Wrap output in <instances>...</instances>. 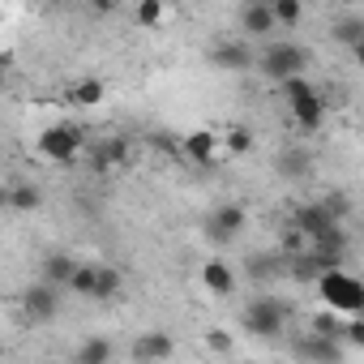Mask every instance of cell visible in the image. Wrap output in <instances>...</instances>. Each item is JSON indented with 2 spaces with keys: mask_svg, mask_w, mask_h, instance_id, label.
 I'll use <instances>...</instances> for the list:
<instances>
[{
  "mask_svg": "<svg viewBox=\"0 0 364 364\" xmlns=\"http://www.w3.org/2000/svg\"><path fill=\"white\" fill-rule=\"evenodd\" d=\"M317 291H321L326 309H334V313H343V317H364V283H360L355 274L330 270V274H321Z\"/></svg>",
  "mask_w": 364,
  "mask_h": 364,
  "instance_id": "6da1fadb",
  "label": "cell"
},
{
  "mask_svg": "<svg viewBox=\"0 0 364 364\" xmlns=\"http://www.w3.org/2000/svg\"><path fill=\"white\" fill-rule=\"evenodd\" d=\"M257 69L283 86V82H291V77H304V69H309V52H304L300 43H270V48L262 52Z\"/></svg>",
  "mask_w": 364,
  "mask_h": 364,
  "instance_id": "7a4b0ae2",
  "label": "cell"
},
{
  "mask_svg": "<svg viewBox=\"0 0 364 364\" xmlns=\"http://www.w3.org/2000/svg\"><path fill=\"white\" fill-rule=\"evenodd\" d=\"M287 304L283 300H274V296H257L249 309H245V330L253 334V338H279L283 334V326H287Z\"/></svg>",
  "mask_w": 364,
  "mask_h": 364,
  "instance_id": "3957f363",
  "label": "cell"
},
{
  "mask_svg": "<svg viewBox=\"0 0 364 364\" xmlns=\"http://www.w3.org/2000/svg\"><path fill=\"white\" fill-rule=\"evenodd\" d=\"M35 146H39V154L52 159V163H73L77 150H82V129H77V124H52V129L39 133Z\"/></svg>",
  "mask_w": 364,
  "mask_h": 364,
  "instance_id": "277c9868",
  "label": "cell"
},
{
  "mask_svg": "<svg viewBox=\"0 0 364 364\" xmlns=\"http://www.w3.org/2000/svg\"><path fill=\"white\" fill-rule=\"evenodd\" d=\"M245 223H249L245 206L240 202H223V206H215L206 215V236H210V245H232L245 232Z\"/></svg>",
  "mask_w": 364,
  "mask_h": 364,
  "instance_id": "5b68a950",
  "label": "cell"
},
{
  "mask_svg": "<svg viewBox=\"0 0 364 364\" xmlns=\"http://www.w3.org/2000/svg\"><path fill=\"white\" fill-rule=\"evenodd\" d=\"M330 270H343V257H326L317 249H304V253L287 257V274L296 283H321V274H330Z\"/></svg>",
  "mask_w": 364,
  "mask_h": 364,
  "instance_id": "8992f818",
  "label": "cell"
},
{
  "mask_svg": "<svg viewBox=\"0 0 364 364\" xmlns=\"http://www.w3.org/2000/svg\"><path fill=\"white\" fill-rule=\"evenodd\" d=\"M22 313H26V321H52L56 313H60V287H52V283H31L26 291H22Z\"/></svg>",
  "mask_w": 364,
  "mask_h": 364,
  "instance_id": "52a82bcc",
  "label": "cell"
},
{
  "mask_svg": "<svg viewBox=\"0 0 364 364\" xmlns=\"http://www.w3.org/2000/svg\"><path fill=\"white\" fill-rule=\"evenodd\" d=\"M291 351H296V360L300 364H343V343H334V338H321V334H300L296 343H291Z\"/></svg>",
  "mask_w": 364,
  "mask_h": 364,
  "instance_id": "ba28073f",
  "label": "cell"
},
{
  "mask_svg": "<svg viewBox=\"0 0 364 364\" xmlns=\"http://www.w3.org/2000/svg\"><path fill=\"white\" fill-rule=\"evenodd\" d=\"M171 355H176V338L167 330H146L133 343V360H141V364H163Z\"/></svg>",
  "mask_w": 364,
  "mask_h": 364,
  "instance_id": "9c48e42d",
  "label": "cell"
},
{
  "mask_svg": "<svg viewBox=\"0 0 364 364\" xmlns=\"http://www.w3.org/2000/svg\"><path fill=\"white\" fill-rule=\"evenodd\" d=\"M210 65L223 69V73H245V69H253V52L240 39H219L210 48Z\"/></svg>",
  "mask_w": 364,
  "mask_h": 364,
  "instance_id": "30bf717a",
  "label": "cell"
},
{
  "mask_svg": "<svg viewBox=\"0 0 364 364\" xmlns=\"http://www.w3.org/2000/svg\"><path fill=\"white\" fill-rule=\"evenodd\" d=\"M291 228H296V232H300V236L313 245V240H321V236H326L330 228H338V223L326 215V206H321V202H309V206H300V210H296Z\"/></svg>",
  "mask_w": 364,
  "mask_h": 364,
  "instance_id": "8fae6325",
  "label": "cell"
},
{
  "mask_svg": "<svg viewBox=\"0 0 364 364\" xmlns=\"http://www.w3.org/2000/svg\"><path fill=\"white\" fill-rule=\"evenodd\" d=\"M279 18H274V5H266V0H249V5H240V31L245 35H274Z\"/></svg>",
  "mask_w": 364,
  "mask_h": 364,
  "instance_id": "7c38bea8",
  "label": "cell"
},
{
  "mask_svg": "<svg viewBox=\"0 0 364 364\" xmlns=\"http://www.w3.org/2000/svg\"><path fill=\"white\" fill-rule=\"evenodd\" d=\"M77 270H82L77 257H69V253H48L43 266H39V279L52 283V287H73V274H77Z\"/></svg>",
  "mask_w": 364,
  "mask_h": 364,
  "instance_id": "4fadbf2b",
  "label": "cell"
},
{
  "mask_svg": "<svg viewBox=\"0 0 364 364\" xmlns=\"http://www.w3.org/2000/svg\"><path fill=\"white\" fill-rule=\"evenodd\" d=\"M291 107V120L300 124V129H309V133H317L321 129V120H326V103H321V95L317 90H309V95H300L296 103H287Z\"/></svg>",
  "mask_w": 364,
  "mask_h": 364,
  "instance_id": "5bb4252c",
  "label": "cell"
},
{
  "mask_svg": "<svg viewBox=\"0 0 364 364\" xmlns=\"http://www.w3.org/2000/svg\"><path fill=\"white\" fill-rule=\"evenodd\" d=\"M185 154H189L198 167H215V159H219V137L206 133V129H198V133L185 137Z\"/></svg>",
  "mask_w": 364,
  "mask_h": 364,
  "instance_id": "9a60e30c",
  "label": "cell"
},
{
  "mask_svg": "<svg viewBox=\"0 0 364 364\" xmlns=\"http://www.w3.org/2000/svg\"><path fill=\"white\" fill-rule=\"evenodd\" d=\"M124 159H129V141H124V137H107V141L95 146L90 167H95V171H112V167H120Z\"/></svg>",
  "mask_w": 364,
  "mask_h": 364,
  "instance_id": "2e32d148",
  "label": "cell"
},
{
  "mask_svg": "<svg viewBox=\"0 0 364 364\" xmlns=\"http://www.w3.org/2000/svg\"><path fill=\"white\" fill-rule=\"evenodd\" d=\"M112 355H116L112 338H107V334H90V338H82V343H77L73 364H112Z\"/></svg>",
  "mask_w": 364,
  "mask_h": 364,
  "instance_id": "e0dca14e",
  "label": "cell"
},
{
  "mask_svg": "<svg viewBox=\"0 0 364 364\" xmlns=\"http://www.w3.org/2000/svg\"><path fill=\"white\" fill-rule=\"evenodd\" d=\"M5 202H9V210H18V215H35V210L43 206V193H39V185H31V180H18V185L5 193Z\"/></svg>",
  "mask_w": 364,
  "mask_h": 364,
  "instance_id": "ac0fdd59",
  "label": "cell"
},
{
  "mask_svg": "<svg viewBox=\"0 0 364 364\" xmlns=\"http://www.w3.org/2000/svg\"><path fill=\"white\" fill-rule=\"evenodd\" d=\"M202 283H206V291H215V296H232V291H236V274H232L228 262H206V266H202Z\"/></svg>",
  "mask_w": 364,
  "mask_h": 364,
  "instance_id": "d6986e66",
  "label": "cell"
},
{
  "mask_svg": "<svg viewBox=\"0 0 364 364\" xmlns=\"http://www.w3.org/2000/svg\"><path fill=\"white\" fill-rule=\"evenodd\" d=\"M309 171H313V154H309L304 146H291V150L279 154V176H283V180H300V176H309Z\"/></svg>",
  "mask_w": 364,
  "mask_h": 364,
  "instance_id": "ffe728a7",
  "label": "cell"
},
{
  "mask_svg": "<svg viewBox=\"0 0 364 364\" xmlns=\"http://www.w3.org/2000/svg\"><path fill=\"white\" fill-rule=\"evenodd\" d=\"M287 270V262L279 257V253H253L249 262H245V274L249 279H257V283H266V279H279Z\"/></svg>",
  "mask_w": 364,
  "mask_h": 364,
  "instance_id": "44dd1931",
  "label": "cell"
},
{
  "mask_svg": "<svg viewBox=\"0 0 364 364\" xmlns=\"http://www.w3.org/2000/svg\"><path fill=\"white\" fill-rule=\"evenodd\" d=\"M309 330H313V334H321V338H334V343H343L347 317H343V313H334V309H321V313H313Z\"/></svg>",
  "mask_w": 364,
  "mask_h": 364,
  "instance_id": "7402d4cb",
  "label": "cell"
},
{
  "mask_svg": "<svg viewBox=\"0 0 364 364\" xmlns=\"http://www.w3.org/2000/svg\"><path fill=\"white\" fill-rule=\"evenodd\" d=\"M69 103H73V107H95V103H103V82H95V77L73 82V86H69Z\"/></svg>",
  "mask_w": 364,
  "mask_h": 364,
  "instance_id": "603a6c76",
  "label": "cell"
},
{
  "mask_svg": "<svg viewBox=\"0 0 364 364\" xmlns=\"http://www.w3.org/2000/svg\"><path fill=\"white\" fill-rule=\"evenodd\" d=\"M120 283H124V279H120V270H116V266H99L95 300H103V304H107V300H116V296H120Z\"/></svg>",
  "mask_w": 364,
  "mask_h": 364,
  "instance_id": "cb8c5ba5",
  "label": "cell"
},
{
  "mask_svg": "<svg viewBox=\"0 0 364 364\" xmlns=\"http://www.w3.org/2000/svg\"><path fill=\"white\" fill-rule=\"evenodd\" d=\"M334 39L347 43V48H355V43L364 39V18H338V22H334Z\"/></svg>",
  "mask_w": 364,
  "mask_h": 364,
  "instance_id": "d4e9b609",
  "label": "cell"
},
{
  "mask_svg": "<svg viewBox=\"0 0 364 364\" xmlns=\"http://www.w3.org/2000/svg\"><path fill=\"white\" fill-rule=\"evenodd\" d=\"M223 146H228V154H249V150H253V129L236 124V129L223 137Z\"/></svg>",
  "mask_w": 364,
  "mask_h": 364,
  "instance_id": "484cf974",
  "label": "cell"
},
{
  "mask_svg": "<svg viewBox=\"0 0 364 364\" xmlns=\"http://www.w3.org/2000/svg\"><path fill=\"white\" fill-rule=\"evenodd\" d=\"M95 283H99V266H82V270L73 274V287H69V291H77V296H90V300H95Z\"/></svg>",
  "mask_w": 364,
  "mask_h": 364,
  "instance_id": "4316f807",
  "label": "cell"
},
{
  "mask_svg": "<svg viewBox=\"0 0 364 364\" xmlns=\"http://www.w3.org/2000/svg\"><path fill=\"white\" fill-rule=\"evenodd\" d=\"M274 18H279V26H296L304 18V9L296 5V0H274Z\"/></svg>",
  "mask_w": 364,
  "mask_h": 364,
  "instance_id": "83f0119b",
  "label": "cell"
},
{
  "mask_svg": "<svg viewBox=\"0 0 364 364\" xmlns=\"http://www.w3.org/2000/svg\"><path fill=\"white\" fill-rule=\"evenodd\" d=\"M343 347H355V351H364V317H347V330H343Z\"/></svg>",
  "mask_w": 364,
  "mask_h": 364,
  "instance_id": "f1b7e54d",
  "label": "cell"
},
{
  "mask_svg": "<svg viewBox=\"0 0 364 364\" xmlns=\"http://www.w3.org/2000/svg\"><path fill=\"white\" fill-rule=\"evenodd\" d=\"M321 206H326V215H330V219H334V223L343 228V219H347V210H351V206H347V198L330 193V198H321Z\"/></svg>",
  "mask_w": 364,
  "mask_h": 364,
  "instance_id": "f546056e",
  "label": "cell"
},
{
  "mask_svg": "<svg viewBox=\"0 0 364 364\" xmlns=\"http://www.w3.org/2000/svg\"><path fill=\"white\" fill-rule=\"evenodd\" d=\"M137 22H141V26H159V22H163V5H159V0L137 5Z\"/></svg>",
  "mask_w": 364,
  "mask_h": 364,
  "instance_id": "4dcf8cb0",
  "label": "cell"
},
{
  "mask_svg": "<svg viewBox=\"0 0 364 364\" xmlns=\"http://www.w3.org/2000/svg\"><path fill=\"white\" fill-rule=\"evenodd\" d=\"M279 90H283V99H287V103H296L300 95H309V90H313V82H309V77H291V82H283Z\"/></svg>",
  "mask_w": 364,
  "mask_h": 364,
  "instance_id": "1f68e13d",
  "label": "cell"
},
{
  "mask_svg": "<svg viewBox=\"0 0 364 364\" xmlns=\"http://www.w3.org/2000/svg\"><path fill=\"white\" fill-rule=\"evenodd\" d=\"M206 343H210L215 351H232V334H228V330H206Z\"/></svg>",
  "mask_w": 364,
  "mask_h": 364,
  "instance_id": "d6a6232c",
  "label": "cell"
},
{
  "mask_svg": "<svg viewBox=\"0 0 364 364\" xmlns=\"http://www.w3.org/2000/svg\"><path fill=\"white\" fill-rule=\"evenodd\" d=\"M351 56H355V65H360V69H364V39H360V43H355V48H351Z\"/></svg>",
  "mask_w": 364,
  "mask_h": 364,
  "instance_id": "836d02e7",
  "label": "cell"
}]
</instances>
